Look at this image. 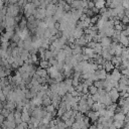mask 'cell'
Listing matches in <instances>:
<instances>
[{
	"instance_id": "19",
	"label": "cell",
	"mask_w": 129,
	"mask_h": 129,
	"mask_svg": "<svg viewBox=\"0 0 129 129\" xmlns=\"http://www.w3.org/2000/svg\"><path fill=\"white\" fill-rule=\"evenodd\" d=\"M50 66H51V64H50V62H49L48 59H40V61H39V67H40V68L48 69Z\"/></svg>"
},
{
	"instance_id": "14",
	"label": "cell",
	"mask_w": 129,
	"mask_h": 129,
	"mask_svg": "<svg viewBox=\"0 0 129 129\" xmlns=\"http://www.w3.org/2000/svg\"><path fill=\"white\" fill-rule=\"evenodd\" d=\"M66 57H67V53H66V51L61 48V49L58 51L57 55H56V59H57L58 61H64Z\"/></svg>"
},
{
	"instance_id": "18",
	"label": "cell",
	"mask_w": 129,
	"mask_h": 129,
	"mask_svg": "<svg viewBox=\"0 0 129 129\" xmlns=\"http://www.w3.org/2000/svg\"><path fill=\"white\" fill-rule=\"evenodd\" d=\"M36 74H37L39 77H46V76H48L47 69H43V68H40V67L37 69Z\"/></svg>"
},
{
	"instance_id": "13",
	"label": "cell",
	"mask_w": 129,
	"mask_h": 129,
	"mask_svg": "<svg viewBox=\"0 0 129 129\" xmlns=\"http://www.w3.org/2000/svg\"><path fill=\"white\" fill-rule=\"evenodd\" d=\"M101 43H102L103 46H109V45H111V43H112V37H109V36L102 37Z\"/></svg>"
},
{
	"instance_id": "27",
	"label": "cell",
	"mask_w": 129,
	"mask_h": 129,
	"mask_svg": "<svg viewBox=\"0 0 129 129\" xmlns=\"http://www.w3.org/2000/svg\"><path fill=\"white\" fill-rule=\"evenodd\" d=\"M119 82H120V83H123V84H125V85H127V86H129V78H128L127 76H125V75H122V77H121V79L119 80Z\"/></svg>"
},
{
	"instance_id": "9",
	"label": "cell",
	"mask_w": 129,
	"mask_h": 129,
	"mask_svg": "<svg viewBox=\"0 0 129 129\" xmlns=\"http://www.w3.org/2000/svg\"><path fill=\"white\" fill-rule=\"evenodd\" d=\"M83 53H86V54H88L90 56V58H93L94 54H95V51H94V48H92V47L83 46Z\"/></svg>"
},
{
	"instance_id": "35",
	"label": "cell",
	"mask_w": 129,
	"mask_h": 129,
	"mask_svg": "<svg viewBox=\"0 0 129 129\" xmlns=\"http://www.w3.org/2000/svg\"><path fill=\"white\" fill-rule=\"evenodd\" d=\"M121 22L123 23V24H129V18H128V16H124L122 19H121Z\"/></svg>"
},
{
	"instance_id": "12",
	"label": "cell",
	"mask_w": 129,
	"mask_h": 129,
	"mask_svg": "<svg viewBox=\"0 0 129 129\" xmlns=\"http://www.w3.org/2000/svg\"><path fill=\"white\" fill-rule=\"evenodd\" d=\"M127 115L123 112H116L114 115V120H118V121H125Z\"/></svg>"
},
{
	"instance_id": "16",
	"label": "cell",
	"mask_w": 129,
	"mask_h": 129,
	"mask_svg": "<svg viewBox=\"0 0 129 129\" xmlns=\"http://www.w3.org/2000/svg\"><path fill=\"white\" fill-rule=\"evenodd\" d=\"M102 56L106 59V60H112V57H113V54H111L110 53V51L108 50V49H103V51H102Z\"/></svg>"
},
{
	"instance_id": "7",
	"label": "cell",
	"mask_w": 129,
	"mask_h": 129,
	"mask_svg": "<svg viewBox=\"0 0 129 129\" xmlns=\"http://www.w3.org/2000/svg\"><path fill=\"white\" fill-rule=\"evenodd\" d=\"M103 68H104L108 73H110V72H112V71L115 69V64L112 62V60H106V62L103 64Z\"/></svg>"
},
{
	"instance_id": "33",
	"label": "cell",
	"mask_w": 129,
	"mask_h": 129,
	"mask_svg": "<svg viewBox=\"0 0 129 129\" xmlns=\"http://www.w3.org/2000/svg\"><path fill=\"white\" fill-rule=\"evenodd\" d=\"M64 127H68L67 124H66V122L62 121V120H60V121L57 123V128H64Z\"/></svg>"
},
{
	"instance_id": "1",
	"label": "cell",
	"mask_w": 129,
	"mask_h": 129,
	"mask_svg": "<svg viewBox=\"0 0 129 129\" xmlns=\"http://www.w3.org/2000/svg\"><path fill=\"white\" fill-rule=\"evenodd\" d=\"M22 9H23V15L26 18H28L31 15H34V13H35L37 8H36V6H35V4L33 2H28Z\"/></svg>"
},
{
	"instance_id": "30",
	"label": "cell",
	"mask_w": 129,
	"mask_h": 129,
	"mask_svg": "<svg viewBox=\"0 0 129 129\" xmlns=\"http://www.w3.org/2000/svg\"><path fill=\"white\" fill-rule=\"evenodd\" d=\"M45 108V110L47 111V112H50V113H53L55 110H56V108L52 105V104H50V105H48V106H46V107H44Z\"/></svg>"
},
{
	"instance_id": "20",
	"label": "cell",
	"mask_w": 129,
	"mask_h": 129,
	"mask_svg": "<svg viewBox=\"0 0 129 129\" xmlns=\"http://www.w3.org/2000/svg\"><path fill=\"white\" fill-rule=\"evenodd\" d=\"M76 43H78L79 45H81L82 47L83 46H85V45H87V41H86V38H85V34L83 35V36H81L80 38H78V39H76V41H75Z\"/></svg>"
},
{
	"instance_id": "28",
	"label": "cell",
	"mask_w": 129,
	"mask_h": 129,
	"mask_svg": "<svg viewBox=\"0 0 129 129\" xmlns=\"http://www.w3.org/2000/svg\"><path fill=\"white\" fill-rule=\"evenodd\" d=\"M89 93H90L91 95H94V94L98 93V88L93 84L92 86H90V87H89Z\"/></svg>"
},
{
	"instance_id": "3",
	"label": "cell",
	"mask_w": 129,
	"mask_h": 129,
	"mask_svg": "<svg viewBox=\"0 0 129 129\" xmlns=\"http://www.w3.org/2000/svg\"><path fill=\"white\" fill-rule=\"evenodd\" d=\"M108 93H109V96L111 97V99H112L113 102H117V100L120 98V92H119V90H118L117 88H115V87H113Z\"/></svg>"
},
{
	"instance_id": "38",
	"label": "cell",
	"mask_w": 129,
	"mask_h": 129,
	"mask_svg": "<svg viewBox=\"0 0 129 129\" xmlns=\"http://www.w3.org/2000/svg\"><path fill=\"white\" fill-rule=\"evenodd\" d=\"M107 10H108V7H107V6H105V7L101 8V9H100V14H103V13H105Z\"/></svg>"
},
{
	"instance_id": "2",
	"label": "cell",
	"mask_w": 129,
	"mask_h": 129,
	"mask_svg": "<svg viewBox=\"0 0 129 129\" xmlns=\"http://www.w3.org/2000/svg\"><path fill=\"white\" fill-rule=\"evenodd\" d=\"M34 16L36 19H39V20H43L45 17H46V8H40L38 7L34 13Z\"/></svg>"
},
{
	"instance_id": "31",
	"label": "cell",
	"mask_w": 129,
	"mask_h": 129,
	"mask_svg": "<svg viewBox=\"0 0 129 129\" xmlns=\"http://www.w3.org/2000/svg\"><path fill=\"white\" fill-rule=\"evenodd\" d=\"M44 37H45V38H51V37H52V34H51L49 28H46V29H45V31H44Z\"/></svg>"
},
{
	"instance_id": "39",
	"label": "cell",
	"mask_w": 129,
	"mask_h": 129,
	"mask_svg": "<svg viewBox=\"0 0 129 129\" xmlns=\"http://www.w3.org/2000/svg\"><path fill=\"white\" fill-rule=\"evenodd\" d=\"M64 1H66L67 3H69V4H72V2H73L74 0H64Z\"/></svg>"
},
{
	"instance_id": "25",
	"label": "cell",
	"mask_w": 129,
	"mask_h": 129,
	"mask_svg": "<svg viewBox=\"0 0 129 129\" xmlns=\"http://www.w3.org/2000/svg\"><path fill=\"white\" fill-rule=\"evenodd\" d=\"M64 122H66V124H67V126H68V127H72V126H73V124L76 122V118H75L74 116H73V117H70V118H69L68 120H66Z\"/></svg>"
},
{
	"instance_id": "6",
	"label": "cell",
	"mask_w": 129,
	"mask_h": 129,
	"mask_svg": "<svg viewBox=\"0 0 129 129\" xmlns=\"http://www.w3.org/2000/svg\"><path fill=\"white\" fill-rule=\"evenodd\" d=\"M42 102H43V99L40 98V97H38L37 95L34 96V97H32V99H30V103L33 104V105H35L36 107L41 106L42 105Z\"/></svg>"
},
{
	"instance_id": "40",
	"label": "cell",
	"mask_w": 129,
	"mask_h": 129,
	"mask_svg": "<svg viewBox=\"0 0 129 129\" xmlns=\"http://www.w3.org/2000/svg\"><path fill=\"white\" fill-rule=\"evenodd\" d=\"M127 93L129 94V86H127Z\"/></svg>"
},
{
	"instance_id": "23",
	"label": "cell",
	"mask_w": 129,
	"mask_h": 129,
	"mask_svg": "<svg viewBox=\"0 0 129 129\" xmlns=\"http://www.w3.org/2000/svg\"><path fill=\"white\" fill-rule=\"evenodd\" d=\"M51 103H52V100H51V98H50V97L46 96V97H44V98H43V102H42V105H43L44 107H46V106L50 105Z\"/></svg>"
},
{
	"instance_id": "8",
	"label": "cell",
	"mask_w": 129,
	"mask_h": 129,
	"mask_svg": "<svg viewBox=\"0 0 129 129\" xmlns=\"http://www.w3.org/2000/svg\"><path fill=\"white\" fill-rule=\"evenodd\" d=\"M111 75H112V78H113L114 80H117V81H119V80L121 79V77H122V73H121V71H120L118 68H115V69L112 71Z\"/></svg>"
},
{
	"instance_id": "34",
	"label": "cell",
	"mask_w": 129,
	"mask_h": 129,
	"mask_svg": "<svg viewBox=\"0 0 129 129\" xmlns=\"http://www.w3.org/2000/svg\"><path fill=\"white\" fill-rule=\"evenodd\" d=\"M101 39H102V37L99 35V33L93 37V40H94L95 42H101Z\"/></svg>"
},
{
	"instance_id": "11",
	"label": "cell",
	"mask_w": 129,
	"mask_h": 129,
	"mask_svg": "<svg viewBox=\"0 0 129 129\" xmlns=\"http://www.w3.org/2000/svg\"><path fill=\"white\" fill-rule=\"evenodd\" d=\"M119 43H121L123 46H128L129 45V38L128 36L124 35V34H120V37H119Z\"/></svg>"
},
{
	"instance_id": "37",
	"label": "cell",
	"mask_w": 129,
	"mask_h": 129,
	"mask_svg": "<svg viewBox=\"0 0 129 129\" xmlns=\"http://www.w3.org/2000/svg\"><path fill=\"white\" fill-rule=\"evenodd\" d=\"M17 46L20 47V48H24V40H23V39H20V40L17 42Z\"/></svg>"
},
{
	"instance_id": "22",
	"label": "cell",
	"mask_w": 129,
	"mask_h": 129,
	"mask_svg": "<svg viewBox=\"0 0 129 129\" xmlns=\"http://www.w3.org/2000/svg\"><path fill=\"white\" fill-rule=\"evenodd\" d=\"M94 51H95V53H99V54L102 53V51H103V45H102L101 42H97L96 43V45L94 47Z\"/></svg>"
},
{
	"instance_id": "32",
	"label": "cell",
	"mask_w": 129,
	"mask_h": 129,
	"mask_svg": "<svg viewBox=\"0 0 129 129\" xmlns=\"http://www.w3.org/2000/svg\"><path fill=\"white\" fill-rule=\"evenodd\" d=\"M92 98H93V100H94L95 102H99V101H100V98H101V95H100L99 93H96V94L92 95Z\"/></svg>"
},
{
	"instance_id": "5",
	"label": "cell",
	"mask_w": 129,
	"mask_h": 129,
	"mask_svg": "<svg viewBox=\"0 0 129 129\" xmlns=\"http://www.w3.org/2000/svg\"><path fill=\"white\" fill-rule=\"evenodd\" d=\"M107 71L105 69H98L97 71H95V74L97 75V77L99 78V80H105L107 77Z\"/></svg>"
},
{
	"instance_id": "24",
	"label": "cell",
	"mask_w": 129,
	"mask_h": 129,
	"mask_svg": "<svg viewBox=\"0 0 129 129\" xmlns=\"http://www.w3.org/2000/svg\"><path fill=\"white\" fill-rule=\"evenodd\" d=\"M104 84H105V80H98V81L94 82V85H95L98 89L104 88Z\"/></svg>"
},
{
	"instance_id": "15",
	"label": "cell",
	"mask_w": 129,
	"mask_h": 129,
	"mask_svg": "<svg viewBox=\"0 0 129 129\" xmlns=\"http://www.w3.org/2000/svg\"><path fill=\"white\" fill-rule=\"evenodd\" d=\"M21 117H22V120L25 121V122H29L30 119H31V116H30V113H29L28 110H23L22 114H21Z\"/></svg>"
},
{
	"instance_id": "4",
	"label": "cell",
	"mask_w": 129,
	"mask_h": 129,
	"mask_svg": "<svg viewBox=\"0 0 129 129\" xmlns=\"http://www.w3.org/2000/svg\"><path fill=\"white\" fill-rule=\"evenodd\" d=\"M84 34H85V29H84V28L76 27V28L74 29V31H73V36H74L76 39L80 38V37H81V36H83Z\"/></svg>"
},
{
	"instance_id": "10",
	"label": "cell",
	"mask_w": 129,
	"mask_h": 129,
	"mask_svg": "<svg viewBox=\"0 0 129 129\" xmlns=\"http://www.w3.org/2000/svg\"><path fill=\"white\" fill-rule=\"evenodd\" d=\"M73 9H84L83 7V0H74L71 4Z\"/></svg>"
},
{
	"instance_id": "29",
	"label": "cell",
	"mask_w": 129,
	"mask_h": 129,
	"mask_svg": "<svg viewBox=\"0 0 129 129\" xmlns=\"http://www.w3.org/2000/svg\"><path fill=\"white\" fill-rule=\"evenodd\" d=\"M91 110H93V111H99V110H100V102H95V103L92 105Z\"/></svg>"
},
{
	"instance_id": "21",
	"label": "cell",
	"mask_w": 129,
	"mask_h": 129,
	"mask_svg": "<svg viewBox=\"0 0 129 129\" xmlns=\"http://www.w3.org/2000/svg\"><path fill=\"white\" fill-rule=\"evenodd\" d=\"M94 2H95V6L99 9L106 6V0H94Z\"/></svg>"
},
{
	"instance_id": "36",
	"label": "cell",
	"mask_w": 129,
	"mask_h": 129,
	"mask_svg": "<svg viewBox=\"0 0 129 129\" xmlns=\"http://www.w3.org/2000/svg\"><path fill=\"white\" fill-rule=\"evenodd\" d=\"M93 7H95V2H94V0H90V1H88V8L92 9Z\"/></svg>"
},
{
	"instance_id": "26",
	"label": "cell",
	"mask_w": 129,
	"mask_h": 129,
	"mask_svg": "<svg viewBox=\"0 0 129 129\" xmlns=\"http://www.w3.org/2000/svg\"><path fill=\"white\" fill-rule=\"evenodd\" d=\"M16 128H17V129H24V128H29V124H28V122L22 121L20 124H17Z\"/></svg>"
},
{
	"instance_id": "17",
	"label": "cell",
	"mask_w": 129,
	"mask_h": 129,
	"mask_svg": "<svg viewBox=\"0 0 129 129\" xmlns=\"http://www.w3.org/2000/svg\"><path fill=\"white\" fill-rule=\"evenodd\" d=\"M18 27L20 28V30L27 28V18H26V17H22V18H21L20 22L18 23Z\"/></svg>"
}]
</instances>
